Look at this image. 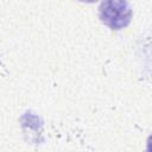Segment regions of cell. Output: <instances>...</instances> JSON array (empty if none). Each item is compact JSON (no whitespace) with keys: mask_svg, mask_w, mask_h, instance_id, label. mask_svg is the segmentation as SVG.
Segmentation results:
<instances>
[{"mask_svg":"<svg viewBox=\"0 0 152 152\" xmlns=\"http://www.w3.org/2000/svg\"><path fill=\"white\" fill-rule=\"evenodd\" d=\"M146 152H152V134L148 137L147 139V144H146Z\"/></svg>","mask_w":152,"mask_h":152,"instance_id":"2","label":"cell"},{"mask_svg":"<svg viewBox=\"0 0 152 152\" xmlns=\"http://www.w3.org/2000/svg\"><path fill=\"white\" fill-rule=\"evenodd\" d=\"M99 17L112 30H121L129 24L132 10L126 1H103L99 7Z\"/></svg>","mask_w":152,"mask_h":152,"instance_id":"1","label":"cell"}]
</instances>
